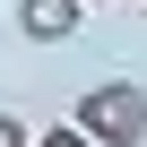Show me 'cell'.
Returning a JSON list of instances; mask_svg holds the SVG:
<instances>
[{
	"mask_svg": "<svg viewBox=\"0 0 147 147\" xmlns=\"http://www.w3.org/2000/svg\"><path fill=\"white\" fill-rule=\"evenodd\" d=\"M69 121H78L95 147H147V87L138 78H95Z\"/></svg>",
	"mask_w": 147,
	"mask_h": 147,
	"instance_id": "cell-1",
	"label": "cell"
},
{
	"mask_svg": "<svg viewBox=\"0 0 147 147\" xmlns=\"http://www.w3.org/2000/svg\"><path fill=\"white\" fill-rule=\"evenodd\" d=\"M87 26V0H18V35L26 43H69Z\"/></svg>",
	"mask_w": 147,
	"mask_h": 147,
	"instance_id": "cell-2",
	"label": "cell"
},
{
	"mask_svg": "<svg viewBox=\"0 0 147 147\" xmlns=\"http://www.w3.org/2000/svg\"><path fill=\"white\" fill-rule=\"evenodd\" d=\"M35 147H95V138H87V130H78V121H52V130H43V138H35Z\"/></svg>",
	"mask_w": 147,
	"mask_h": 147,
	"instance_id": "cell-3",
	"label": "cell"
},
{
	"mask_svg": "<svg viewBox=\"0 0 147 147\" xmlns=\"http://www.w3.org/2000/svg\"><path fill=\"white\" fill-rule=\"evenodd\" d=\"M0 147H35V130H26L18 113H0Z\"/></svg>",
	"mask_w": 147,
	"mask_h": 147,
	"instance_id": "cell-4",
	"label": "cell"
},
{
	"mask_svg": "<svg viewBox=\"0 0 147 147\" xmlns=\"http://www.w3.org/2000/svg\"><path fill=\"white\" fill-rule=\"evenodd\" d=\"M87 9H113V0H87Z\"/></svg>",
	"mask_w": 147,
	"mask_h": 147,
	"instance_id": "cell-5",
	"label": "cell"
}]
</instances>
